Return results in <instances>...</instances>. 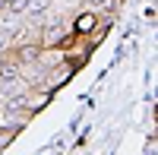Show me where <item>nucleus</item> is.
Masks as SVG:
<instances>
[{"mask_svg": "<svg viewBox=\"0 0 158 155\" xmlns=\"http://www.w3.org/2000/svg\"><path fill=\"white\" fill-rule=\"evenodd\" d=\"M22 60H38V48H22Z\"/></svg>", "mask_w": 158, "mask_h": 155, "instance_id": "39448f33", "label": "nucleus"}, {"mask_svg": "<svg viewBox=\"0 0 158 155\" xmlns=\"http://www.w3.org/2000/svg\"><path fill=\"white\" fill-rule=\"evenodd\" d=\"M92 25H95V16H92V13H82V16L76 19V32H89Z\"/></svg>", "mask_w": 158, "mask_h": 155, "instance_id": "f03ea898", "label": "nucleus"}, {"mask_svg": "<svg viewBox=\"0 0 158 155\" xmlns=\"http://www.w3.org/2000/svg\"><path fill=\"white\" fill-rule=\"evenodd\" d=\"M48 3H51V0H29V13H32V16H41V13L48 10Z\"/></svg>", "mask_w": 158, "mask_h": 155, "instance_id": "7ed1b4c3", "label": "nucleus"}, {"mask_svg": "<svg viewBox=\"0 0 158 155\" xmlns=\"http://www.w3.org/2000/svg\"><path fill=\"white\" fill-rule=\"evenodd\" d=\"M89 3H104V0H89Z\"/></svg>", "mask_w": 158, "mask_h": 155, "instance_id": "6e6552de", "label": "nucleus"}, {"mask_svg": "<svg viewBox=\"0 0 158 155\" xmlns=\"http://www.w3.org/2000/svg\"><path fill=\"white\" fill-rule=\"evenodd\" d=\"M0 6H6V0H0Z\"/></svg>", "mask_w": 158, "mask_h": 155, "instance_id": "1a4fd4ad", "label": "nucleus"}, {"mask_svg": "<svg viewBox=\"0 0 158 155\" xmlns=\"http://www.w3.org/2000/svg\"><path fill=\"white\" fill-rule=\"evenodd\" d=\"M6 44H10V35H6L3 29H0V54H3V51H6Z\"/></svg>", "mask_w": 158, "mask_h": 155, "instance_id": "423d86ee", "label": "nucleus"}, {"mask_svg": "<svg viewBox=\"0 0 158 155\" xmlns=\"http://www.w3.org/2000/svg\"><path fill=\"white\" fill-rule=\"evenodd\" d=\"M0 79H3V82L19 79V67H13V63H0Z\"/></svg>", "mask_w": 158, "mask_h": 155, "instance_id": "f257e3e1", "label": "nucleus"}, {"mask_svg": "<svg viewBox=\"0 0 158 155\" xmlns=\"http://www.w3.org/2000/svg\"><path fill=\"white\" fill-rule=\"evenodd\" d=\"M29 0H6V13H25Z\"/></svg>", "mask_w": 158, "mask_h": 155, "instance_id": "20e7f679", "label": "nucleus"}, {"mask_svg": "<svg viewBox=\"0 0 158 155\" xmlns=\"http://www.w3.org/2000/svg\"><path fill=\"white\" fill-rule=\"evenodd\" d=\"M60 3H63V6H79L82 0H60Z\"/></svg>", "mask_w": 158, "mask_h": 155, "instance_id": "0eeeda50", "label": "nucleus"}]
</instances>
